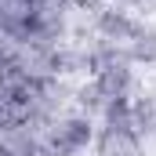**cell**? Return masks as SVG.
Wrapping results in <instances>:
<instances>
[{
  "instance_id": "6da1fadb",
  "label": "cell",
  "mask_w": 156,
  "mask_h": 156,
  "mask_svg": "<svg viewBox=\"0 0 156 156\" xmlns=\"http://www.w3.org/2000/svg\"><path fill=\"white\" fill-rule=\"evenodd\" d=\"M91 142V123L83 116L76 120H66L58 131H55V138H51V145H55V153H62V156H69V153H80L83 145Z\"/></svg>"
},
{
  "instance_id": "7a4b0ae2",
  "label": "cell",
  "mask_w": 156,
  "mask_h": 156,
  "mask_svg": "<svg viewBox=\"0 0 156 156\" xmlns=\"http://www.w3.org/2000/svg\"><path fill=\"white\" fill-rule=\"evenodd\" d=\"M94 87L102 91L105 102H109V98H120V94H127V87H131V69H127L123 62H109V66L98 69Z\"/></svg>"
},
{
  "instance_id": "3957f363",
  "label": "cell",
  "mask_w": 156,
  "mask_h": 156,
  "mask_svg": "<svg viewBox=\"0 0 156 156\" xmlns=\"http://www.w3.org/2000/svg\"><path fill=\"white\" fill-rule=\"evenodd\" d=\"M98 26H102V33L109 40H131L134 29H138V26H134L123 11H116V7H113V11H102V22H98Z\"/></svg>"
},
{
  "instance_id": "277c9868",
  "label": "cell",
  "mask_w": 156,
  "mask_h": 156,
  "mask_svg": "<svg viewBox=\"0 0 156 156\" xmlns=\"http://www.w3.org/2000/svg\"><path fill=\"white\" fill-rule=\"evenodd\" d=\"M134 44H131V58L138 62H156V33L153 29H134Z\"/></svg>"
}]
</instances>
